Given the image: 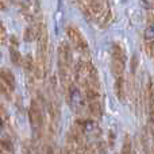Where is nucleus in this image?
<instances>
[{"label":"nucleus","mask_w":154,"mask_h":154,"mask_svg":"<svg viewBox=\"0 0 154 154\" xmlns=\"http://www.w3.org/2000/svg\"><path fill=\"white\" fill-rule=\"evenodd\" d=\"M48 50H49V39H48V30L45 24L41 27L39 35L37 38V60H35L34 72L37 79H45L48 73Z\"/></svg>","instance_id":"f257e3e1"},{"label":"nucleus","mask_w":154,"mask_h":154,"mask_svg":"<svg viewBox=\"0 0 154 154\" xmlns=\"http://www.w3.org/2000/svg\"><path fill=\"white\" fill-rule=\"evenodd\" d=\"M58 76H60V81L64 85L65 91L68 89L69 84L72 82V72H70V65H72V50L68 42H61L58 46Z\"/></svg>","instance_id":"f03ea898"},{"label":"nucleus","mask_w":154,"mask_h":154,"mask_svg":"<svg viewBox=\"0 0 154 154\" xmlns=\"http://www.w3.org/2000/svg\"><path fill=\"white\" fill-rule=\"evenodd\" d=\"M126 68V50L120 43H114L111 48V70L115 77L123 76Z\"/></svg>","instance_id":"7ed1b4c3"},{"label":"nucleus","mask_w":154,"mask_h":154,"mask_svg":"<svg viewBox=\"0 0 154 154\" xmlns=\"http://www.w3.org/2000/svg\"><path fill=\"white\" fill-rule=\"evenodd\" d=\"M29 120H30V125H31L34 138L37 139L38 137L41 138L42 128H43V114H42L41 104L37 100H32L29 107Z\"/></svg>","instance_id":"20e7f679"},{"label":"nucleus","mask_w":154,"mask_h":154,"mask_svg":"<svg viewBox=\"0 0 154 154\" xmlns=\"http://www.w3.org/2000/svg\"><path fill=\"white\" fill-rule=\"evenodd\" d=\"M66 97H68V103H69L70 108L76 114H80L82 111V108H84V103L87 101V99H85V93L82 95L81 89H80V85L76 81H72L69 84V87L66 89Z\"/></svg>","instance_id":"39448f33"},{"label":"nucleus","mask_w":154,"mask_h":154,"mask_svg":"<svg viewBox=\"0 0 154 154\" xmlns=\"http://www.w3.org/2000/svg\"><path fill=\"white\" fill-rule=\"evenodd\" d=\"M66 35L69 38L70 43L73 45V48L79 51L82 56H88L89 54V46H88V42L85 39V37L81 34L77 27L75 26H68L66 27Z\"/></svg>","instance_id":"423d86ee"},{"label":"nucleus","mask_w":154,"mask_h":154,"mask_svg":"<svg viewBox=\"0 0 154 154\" xmlns=\"http://www.w3.org/2000/svg\"><path fill=\"white\" fill-rule=\"evenodd\" d=\"M19 4H20V10L27 20H38V15H39L41 11L39 0H19Z\"/></svg>","instance_id":"0eeeda50"},{"label":"nucleus","mask_w":154,"mask_h":154,"mask_svg":"<svg viewBox=\"0 0 154 154\" xmlns=\"http://www.w3.org/2000/svg\"><path fill=\"white\" fill-rule=\"evenodd\" d=\"M42 24L43 23H39L38 20L31 22V24H30V26L24 30V34H23L24 41H26V42H32V41L37 39L38 35H39V31H41Z\"/></svg>","instance_id":"6e6552de"},{"label":"nucleus","mask_w":154,"mask_h":154,"mask_svg":"<svg viewBox=\"0 0 154 154\" xmlns=\"http://www.w3.org/2000/svg\"><path fill=\"white\" fill-rule=\"evenodd\" d=\"M10 57H11V61L15 66H20L22 62H23V58H22V54L20 51L18 50V42H16V38L15 37H11L10 39Z\"/></svg>","instance_id":"1a4fd4ad"},{"label":"nucleus","mask_w":154,"mask_h":154,"mask_svg":"<svg viewBox=\"0 0 154 154\" xmlns=\"http://www.w3.org/2000/svg\"><path fill=\"white\" fill-rule=\"evenodd\" d=\"M147 107H149L150 123L154 127V80H150L147 85Z\"/></svg>","instance_id":"9d476101"},{"label":"nucleus","mask_w":154,"mask_h":154,"mask_svg":"<svg viewBox=\"0 0 154 154\" xmlns=\"http://www.w3.org/2000/svg\"><path fill=\"white\" fill-rule=\"evenodd\" d=\"M0 79H2L3 81H4L5 84H7L12 91L15 89L16 80H15V76H14V73L11 72L10 69H7V68H2V69H0Z\"/></svg>","instance_id":"9b49d317"},{"label":"nucleus","mask_w":154,"mask_h":154,"mask_svg":"<svg viewBox=\"0 0 154 154\" xmlns=\"http://www.w3.org/2000/svg\"><path fill=\"white\" fill-rule=\"evenodd\" d=\"M115 93H116L118 99L120 101L125 100L126 97V84H125V77H115Z\"/></svg>","instance_id":"f8f14e48"},{"label":"nucleus","mask_w":154,"mask_h":154,"mask_svg":"<svg viewBox=\"0 0 154 154\" xmlns=\"http://www.w3.org/2000/svg\"><path fill=\"white\" fill-rule=\"evenodd\" d=\"M88 109H89L91 115H92L93 118H96V119H99V118L101 116V114H103V108H101L100 100L89 101V103H88Z\"/></svg>","instance_id":"ddd939ff"},{"label":"nucleus","mask_w":154,"mask_h":154,"mask_svg":"<svg viewBox=\"0 0 154 154\" xmlns=\"http://www.w3.org/2000/svg\"><path fill=\"white\" fill-rule=\"evenodd\" d=\"M22 65H23V68H24V70H26V72H34L35 61H32V57L30 56V54H27V56L23 58Z\"/></svg>","instance_id":"4468645a"},{"label":"nucleus","mask_w":154,"mask_h":154,"mask_svg":"<svg viewBox=\"0 0 154 154\" xmlns=\"http://www.w3.org/2000/svg\"><path fill=\"white\" fill-rule=\"evenodd\" d=\"M131 153H133L131 139H130V135L126 134L125 139H123V145H122V154H131Z\"/></svg>","instance_id":"2eb2a0df"},{"label":"nucleus","mask_w":154,"mask_h":154,"mask_svg":"<svg viewBox=\"0 0 154 154\" xmlns=\"http://www.w3.org/2000/svg\"><path fill=\"white\" fill-rule=\"evenodd\" d=\"M11 92H12V89L0 79V96H3V97H5V99H10Z\"/></svg>","instance_id":"dca6fc26"},{"label":"nucleus","mask_w":154,"mask_h":154,"mask_svg":"<svg viewBox=\"0 0 154 154\" xmlns=\"http://www.w3.org/2000/svg\"><path fill=\"white\" fill-rule=\"evenodd\" d=\"M145 42H154V22L145 30Z\"/></svg>","instance_id":"f3484780"},{"label":"nucleus","mask_w":154,"mask_h":154,"mask_svg":"<svg viewBox=\"0 0 154 154\" xmlns=\"http://www.w3.org/2000/svg\"><path fill=\"white\" fill-rule=\"evenodd\" d=\"M7 42V31H5V27L3 26V23L0 22V45H4Z\"/></svg>","instance_id":"a211bd4d"},{"label":"nucleus","mask_w":154,"mask_h":154,"mask_svg":"<svg viewBox=\"0 0 154 154\" xmlns=\"http://www.w3.org/2000/svg\"><path fill=\"white\" fill-rule=\"evenodd\" d=\"M61 154H76V153H75V150H73L72 147L69 146V145H66V146H65L64 149H62Z\"/></svg>","instance_id":"6ab92c4d"},{"label":"nucleus","mask_w":154,"mask_h":154,"mask_svg":"<svg viewBox=\"0 0 154 154\" xmlns=\"http://www.w3.org/2000/svg\"><path fill=\"white\" fill-rule=\"evenodd\" d=\"M7 8V3L5 0H0V10H5Z\"/></svg>","instance_id":"aec40b11"},{"label":"nucleus","mask_w":154,"mask_h":154,"mask_svg":"<svg viewBox=\"0 0 154 154\" xmlns=\"http://www.w3.org/2000/svg\"><path fill=\"white\" fill-rule=\"evenodd\" d=\"M112 145H114V133L109 131V146H112Z\"/></svg>","instance_id":"412c9836"},{"label":"nucleus","mask_w":154,"mask_h":154,"mask_svg":"<svg viewBox=\"0 0 154 154\" xmlns=\"http://www.w3.org/2000/svg\"><path fill=\"white\" fill-rule=\"evenodd\" d=\"M3 130H4V119L0 116V134H2Z\"/></svg>","instance_id":"4be33fe9"},{"label":"nucleus","mask_w":154,"mask_h":154,"mask_svg":"<svg viewBox=\"0 0 154 154\" xmlns=\"http://www.w3.org/2000/svg\"><path fill=\"white\" fill-rule=\"evenodd\" d=\"M46 154H54V147L53 146H49L48 150H46Z\"/></svg>","instance_id":"5701e85b"},{"label":"nucleus","mask_w":154,"mask_h":154,"mask_svg":"<svg viewBox=\"0 0 154 154\" xmlns=\"http://www.w3.org/2000/svg\"><path fill=\"white\" fill-rule=\"evenodd\" d=\"M11 2H15V0H11Z\"/></svg>","instance_id":"b1692460"}]
</instances>
